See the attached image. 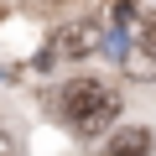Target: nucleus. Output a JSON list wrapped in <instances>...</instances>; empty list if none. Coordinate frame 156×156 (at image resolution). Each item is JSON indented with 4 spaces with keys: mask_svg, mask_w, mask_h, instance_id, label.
<instances>
[{
    "mask_svg": "<svg viewBox=\"0 0 156 156\" xmlns=\"http://www.w3.org/2000/svg\"><path fill=\"white\" fill-rule=\"evenodd\" d=\"M99 42H104V31H99V26H89V21L62 26V31L47 42V52H42V68H52V62H62V57H89Z\"/></svg>",
    "mask_w": 156,
    "mask_h": 156,
    "instance_id": "nucleus-2",
    "label": "nucleus"
},
{
    "mask_svg": "<svg viewBox=\"0 0 156 156\" xmlns=\"http://www.w3.org/2000/svg\"><path fill=\"white\" fill-rule=\"evenodd\" d=\"M57 109H62V120H68L73 135L94 140V135H104V130L115 125V115H120V94L104 89L99 78H73V83L62 89V99H57Z\"/></svg>",
    "mask_w": 156,
    "mask_h": 156,
    "instance_id": "nucleus-1",
    "label": "nucleus"
},
{
    "mask_svg": "<svg viewBox=\"0 0 156 156\" xmlns=\"http://www.w3.org/2000/svg\"><path fill=\"white\" fill-rule=\"evenodd\" d=\"M140 42H146V52H156V11L140 21Z\"/></svg>",
    "mask_w": 156,
    "mask_h": 156,
    "instance_id": "nucleus-4",
    "label": "nucleus"
},
{
    "mask_svg": "<svg viewBox=\"0 0 156 156\" xmlns=\"http://www.w3.org/2000/svg\"><path fill=\"white\" fill-rule=\"evenodd\" d=\"M0 156H16V140H11L5 130H0Z\"/></svg>",
    "mask_w": 156,
    "mask_h": 156,
    "instance_id": "nucleus-5",
    "label": "nucleus"
},
{
    "mask_svg": "<svg viewBox=\"0 0 156 156\" xmlns=\"http://www.w3.org/2000/svg\"><path fill=\"white\" fill-rule=\"evenodd\" d=\"M104 156H151V130H146V125H125V130H115L109 146H104Z\"/></svg>",
    "mask_w": 156,
    "mask_h": 156,
    "instance_id": "nucleus-3",
    "label": "nucleus"
}]
</instances>
